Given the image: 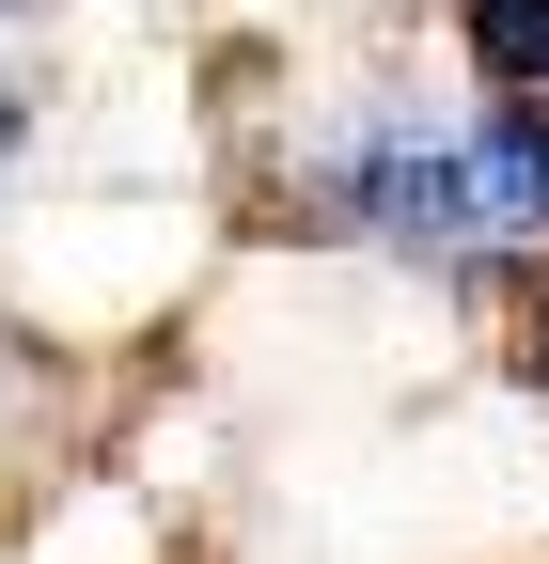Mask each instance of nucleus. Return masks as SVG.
Returning a JSON list of instances; mask_svg holds the SVG:
<instances>
[{
    "mask_svg": "<svg viewBox=\"0 0 549 564\" xmlns=\"http://www.w3.org/2000/svg\"><path fill=\"white\" fill-rule=\"evenodd\" d=\"M299 188L346 220L362 251H408V267H455V282H487L518 267V204L487 173V95H362V126H330Z\"/></svg>",
    "mask_w": 549,
    "mask_h": 564,
    "instance_id": "nucleus-1",
    "label": "nucleus"
},
{
    "mask_svg": "<svg viewBox=\"0 0 549 564\" xmlns=\"http://www.w3.org/2000/svg\"><path fill=\"white\" fill-rule=\"evenodd\" d=\"M487 95H549V0H440Z\"/></svg>",
    "mask_w": 549,
    "mask_h": 564,
    "instance_id": "nucleus-2",
    "label": "nucleus"
},
{
    "mask_svg": "<svg viewBox=\"0 0 549 564\" xmlns=\"http://www.w3.org/2000/svg\"><path fill=\"white\" fill-rule=\"evenodd\" d=\"M487 173L518 204V236L549 251V95H487Z\"/></svg>",
    "mask_w": 549,
    "mask_h": 564,
    "instance_id": "nucleus-3",
    "label": "nucleus"
},
{
    "mask_svg": "<svg viewBox=\"0 0 549 564\" xmlns=\"http://www.w3.org/2000/svg\"><path fill=\"white\" fill-rule=\"evenodd\" d=\"M518 392L549 408V282H534V314H518Z\"/></svg>",
    "mask_w": 549,
    "mask_h": 564,
    "instance_id": "nucleus-4",
    "label": "nucleus"
},
{
    "mask_svg": "<svg viewBox=\"0 0 549 564\" xmlns=\"http://www.w3.org/2000/svg\"><path fill=\"white\" fill-rule=\"evenodd\" d=\"M17 141H32V79L0 63V158H17Z\"/></svg>",
    "mask_w": 549,
    "mask_h": 564,
    "instance_id": "nucleus-5",
    "label": "nucleus"
},
{
    "mask_svg": "<svg viewBox=\"0 0 549 564\" xmlns=\"http://www.w3.org/2000/svg\"><path fill=\"white\" fill-rule=\"evenodd\" d=\"M0 17H32V0H0Z\"/></svg>",
    "mask_w": 549,
    "mask_h": 564,
    "instance_id": "nucleus-6",
    "label": "nucleus"
}]
</instances>
